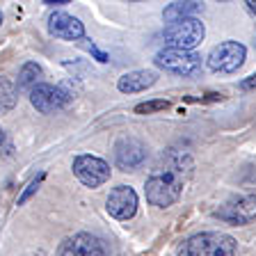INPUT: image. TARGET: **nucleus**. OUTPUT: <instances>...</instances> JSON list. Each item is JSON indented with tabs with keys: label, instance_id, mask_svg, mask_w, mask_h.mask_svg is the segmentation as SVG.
Here are the masks:
<instances>
[{
	"label": "nucleus",
	"instance_id": "17",
	"mask_svg": "<svg viewBox=\"0 0 256 256\" xmlns=\"http://www.w3.org/2000/svg\"><path fill=\"white\" fill-rule=\"evenodd\" d=\"M172 103L165 101V98H154V101H144L135 106V114H156V112L170 110Z\"/></svg>",
	"mask_w": 256,
	"mask_h": 256
},
{
	"label": "nucleus",
	"instance_id": "2",
	"mask_svg": "<svg viewBox=\"0 0 256 256\" xmlns=\"http://www.w3.org/2000/svg\"><path fill=\"white\" fill-rule=\"evenodd\" d=\"M238 242L222 231H204L194 234L178 247L176 256H236Z\"/></svg>",
	"mask_w": 256,
	"mask_h": 256
},
{
	"label": "nucleus",
	"instance_id": "21",
	"mask_svg": "<svg viewBox=\"0 0 256 256\" xmlns=\"http://www.w3.org/2000/svg\"><path fill=\"white\" fill-rule=\"evenodd\" d=\"M44 5H50V7H60V5H69V2H66V0H46V2H44Z\"/></svg>",
	"mask_w": 256,
	"mask_h": 256
},
{
	"label": "nucleus",
	"instance_id": "5",
	"mask_svg": "<svg viewBox=\"0 0 256 256\" xmlns=\"http://www.w3.org/2000/svg\"><path fill=\"white\" fill-rule=\"evenodd\" d=\"M154 64L158 69L174 76H197L202 71V55L194 50H178V48H162L154 58Z\"/></svg>",
	"mask_w": 256,
	"mask_h": 256
},
{
	"label": "nucleus",
	"instance_id": "18",
	"mask_svg": "<svg viewBox=\"0 0 256 256\" xmlns=\"http://www.w3.org/2000/svg\"><path fill=\"white\" fill-rule=\"evenodd\" d=\"M44 178H46V174H39V176H34V178H32V181L28 183V186H26V190H23L21 194H18V206H23V204H28L32 197H34V194H37V190H39V186H42V181H44Z\"/></svg>",
	"mask_w": 256,
	"mask_h": 256
},
{
	"label": "nucleus",
	"instance_id": "19",
	"mask_svg": "<svg viewBox=\"0 0 256 256\" xmlns=\"http://www.w3.org/2000/svg\"><path fill=\"white\" fill-rule=\"evenodd\" d=\"M80 46H82V48H85V50H87V53H90L92 55V58H94L96 60V62H101V64H106L108 62V60H110V58H108V53H106V50H101V48H98V46H96V44L94 42H90V39H80Z\"/></svg>",
	"mask_w": 256,
	"mask_h": 256
},
{
	"label": "nucleus",
	"instance_id": "6",
	"mask_svg": "<svg viewBox=\"0 0 256 256\" xmlns=\"http://www.w3.org/2000/svg\"><path fill=\"white\" fill-rule=\"evenodd\" d=\"M74 176L85 188H101L110 181V165L98 156L80 154L74 158Z\"/></svg>",
	"mask_w": 256,
	"mask_h": 256
},
{
	"label": "nucleus",
	"instance_id": "8",
	"mask_svg": "<svg viewBox=\"0 0 256 256\" xmlns=\"http://www.w3.org/2000/svg\"><path fill=\"white\" fill-rule=\"evenodd\" d=\"M213 215L226 224H234V226L252 224L256 220V194H242V197L229 199Z\"/></svg>",
	"mask_w": 256,
	"mask_h": 256
},
{
	"label": "nucleus",
	"instance_id": "15",
	"mask_svg": "<svg viewBox=\"0 0 256 256\" xmlns=\"http://www.w3.org/2000/svg\"><path fill=\"white\" fill-rule=\"evenodd\" d=\"M16 103H18V87L10 78L0 76V114L12 112L16 108Z\"/></svg>",
	"mask_w": 256,
	"mask_h": 256
},
{
	"label": "nucleus",
	"instance_id": "12",
	"mask_svg": "<svg viewBox=\"0 0 256 256\" xmlns=\"http://www.w3.org/2000/svg\"><path fill=\"white\" fill-rule=\"evenodd\" d=\"M48 32L55 39H64V42H80V39H85V26L76 16L66 14V12H53L48 16Z\"/></svg>",
	"mask_w": 256,
	"mask_h": 256
},
{
	"label": "nucleus",
	"instance_id": "16",
	"mask_svg": "<svg viewBox=\"0 0 256 256\" xmlns=\"http://www.w3.org/2000/svg\"><path fill=\"white\" fill-rule=\"evenodd\" d=\"M42 66H39L37 62H26L21 66V71H18V82H16V87L18 90H32V87H37L39 82H42Z\"/></svg>",
	"mask_w": 256,
	"mask_h": 256
},
{
	"label": "nucleus",
	"instance_id": "23",
	"mask_svg": "<svg viewBox=\"0 0 256 256\" xmlns=\"http://www.w3.org/2000/svg\"><path fill=\"white\" fill-rule=\"evenodd\" d=\"M2 144H5V130L0 128V146H2Z\"/></svg>",
	"mask_w": 256,
	"mask_h": 256
},
{
	"label": "nucleus",
	"instance_id": "10",
	"mask_svg": "<svg viewBox=\"0 0 256 256\" xmlns=\"http://www.w3.org/2000/svg\"><path fill=\"white\" fill-rule=\"evenodd\" d=\"M106 210L110 213V218L119 220V222L133 220L135 213H138V192L130 186L112 188L106 199Z\"/></svg>",
	"mask_w": 256,
	"mask_h": 256
},
{
	"label": "nucleus",
	"instance_id": "20",
	"mask_svg": "<svg viewBox=\"0 0 256 256\" xmlns=\"http://www.w3.org/2000/svg\"><path fill=\"white\" fill-rule=\"evenodd\" d=\"M240 90H242V92L256 90V74H252V76H247V78L240 80Z\"/></svg>",
	"mask_w": 256,
	"mask_h": 256
},
{
	"label": "nucleus",
	"instance_id": "13",
	"mask_svg": "<svg viewBox=\"0 0 256 256\" xmlns=\"http://www.w3.org/2000/svg\"><path fill=\"white\" fill-rule=\"evenodd\" d=\"M158 82V74L151 69H138V71H128L117 80V90L122 94H140L146 92L149 87H154Z\"/></svg>",
	"mask_w": 256,
	"mask_h": 256
},
{
	"label": "nucleus",
	"instance_id": "11",
	"mask_svg": "<svg viewBox=\"0 0 256 256\" xmlns=\"http://www.w3.org/2000/svg\"><path fill=\"white\" fill-rule=\"evenodd\" d=\"M58 256H108V254L101 238H96V236L87 234V231H80V234H74L64 240L58 250Z\"/></svg>",
	"mask_w": 256,
	"mask_h": 256
},
{
	"label": "nucleus",
	"instance_id": "3",
	"mask_svg": "<svg viewBox=\"0 0 256 256\" xmlns=\"http://www.w3.org/2000/svg\"><path fill=\"white\" fill-rule=\"evenodd\" d=\"M206 37V26L199 21L197 16L192 18H183V21L170 23L162 30V39L167 46L165 48H178V50H192Z\"/></svg>",
	"mask_w": 256,
	"mask_h": 256
},
{
	"label": "nucleus",
	"instance_id": "7",
	"mask_svg": "<svg viewBox=\"0 0 256 256\" xmlns=\"http://www.w3.org/2000/svg\"><path fill=\"white\" fill-rule=\"evenodd\" d=\"M112 156H114L117 170L135 172L138 167H142L144 162H146L149 149H146V144H144L140 138L128 135V138H119L117 142H114V154Z\"/></svg>",
	"mask_w": 256,
	"mask_h": 256
},
{
	"label": "nucleus",
	"instance_id": "9",
	"mask_svg": "<svg viewBox=\"0 0 256 256\" xmlns=\"http://www.w3.org/2000/svg\"><path fill=\"white\" fill-rule=\"evenodd\" d=\"M71 101V94L62 87L48 85V82H39L37 87L30 90V103L32 108L42 114H53V112L62 110L66 103Z\"/></svg>",
	"mask_w": 256,
	"mask_h": 256
},
{
	"label": "nucleus",
	"instance_id": "1",
	"mask_svg": "<svg viewBox=\"0 0 256 256\" xmlns=\"http://www.w3.org/2000/svg\"><path fill=\"white\" fill-rule=\"evenodd\" d=\"M194 170V160L188 151L170 149V154L162 156V162L151 172V176L144 183V197L156 208L174 206L183 194V188L188 186Z\"/></svg>",
	"mask_w": 256,
	"mask_h": 256
},
{
	"label": "nucleus",
	"instance_id": "14",
	"mask_svg": "<svg viewBox=\"0 0 256 256\" xmlns=\"http://www.w3.org/2000/svg\"><path fill=\"white\" fill-rule=\"evenodd\" d=\"M202 10V2L197 0H190V2H170L162 12V18L167 23H176V21H183V18H192Z\"/></svg>",
	"mask_w": 256,
	"mask_h": 256
},
{
	"label": "nucleus",
	"instance_id": "4",
	"mask_svg": "<svg viewBox=\"0 0 256 256\" xmlns=\"http://www.w3.org/2000/svg\"><path fill=\"white\" fill-rule=\"evenodd\" d=\"M247 48L240 42H222L218 46L210 48V53L206 55V66L213 74H236V71L245 64Z\"/></svg>",
	"mask_w": 256,
	"mask_h": 256
},
{
	"label": "nucleus",
	"instance_id": "24",
	"mask_svg": "<svg viewBox=\"0 0 256 256\" xmlns=\"http://www.w3.org/2000/svg\"><path fill=\"white\" fill-rule=\"evenodd\" d=\"M0 26H2V12H0Z\"/></svg>",
	"mask_w": 256,
	"mask_h": 256
},
{
	"label": "nucleus",
	"instance_id": "22",
	"mask_svg": "<svg viewBox=\"0 0 256 256\" xmlns=\"http://www.w3.org/2000/svg\"><path fill=\"white\" fill-rule=\"evenodd\" d=\"M245 5H247V10H250L252 14H256V0H247Z\"/></svg>",
	"mask_w": 256,
	"mask_h": 256
}]
</instances>
